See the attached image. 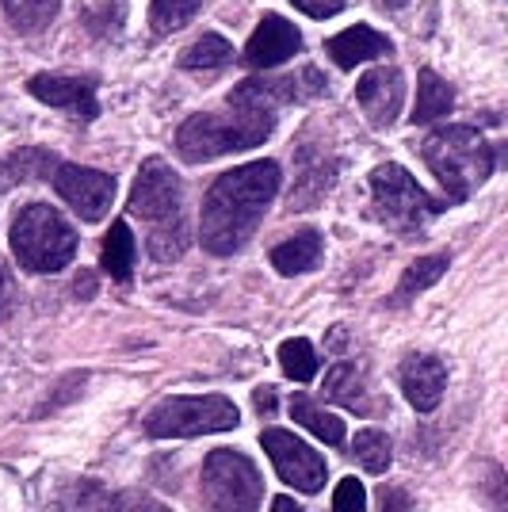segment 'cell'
Returning a JSON list of instances; mask_svg holds the SVG:
<instances>
[{
	"instance_id": "cell-17",
	"label": "cell",
	"mask_w": 508,
	"mask_h": 512,
	"mask_svg": "<svg viewBox=\"0 0 508 512\" xmlns=\"http://www.w3.org/2000/svg\"><path fill=\"white\" fill-rule=\"evenodd\" d=\"M451 107H455V92H451V85H447L436 69H421V81H417V107H413L409 119H413L417 127H428V123H436V119L451 115Z\"/></svg>"
},
{
	"instance_id": "cell-35",
	"label": "cell",
	"mask_w": 508,
	"mask_h": 512,
	"mask_svg": "<svg viewBox=\"0 0 508 512\" xmlns=\"http://www.w3.org/2000/svg\"><path fill=\"white\" fill-rule=\"evenodd\" d=\"M276 390H272V386H260V390H256V409H260V413H276Z\"/></svg>"
},
{
	"instance_id": "cell-38",
	"label": "cell",
	"mask_w": 508,
	"mask_h": 512,
	"mask_svg": "<svg viewBox=\"0 0 508 512\" xmlns=\"http://www.w3.org/2000/svg\"><path fill=\"white\" fill-rule=\"evenodd\" d=\"M375 4H379L382 12H398V8H405L409 0H375Z\"/></svg>"
},
{
	"instance_id": "cell-22",
	"label": "cell",
	"mask_w": 508,
	"mask_h": 512,
	"mask_svg": "<svg viewBox=\"0 0 508 512\" xmlns=\"http://www.w3.org/2000/svg\"><path fill=\"white\" fill-rule=\"evenodd\" d=\"M54 172V157L46 150H16L0 161V192H12L23 180H35Z\"/></svg>"
},
{
	"instance_id": "cell-24",
	"label": "cell",
	"mask_w": 508,
	"mask_h": 512,
	"mask_svg": "<svg viewBox=\"0 0 508 512\" xmlns=\"http://www.w3.org/2000/svg\"><path fill=\"white\" fill-rule=\"evenodd\" d=\"M447 264H451V256H444V253L421 256V260H413V264L405 268L402 283H398V295H394V302L402 306V302L417 299V295H421V291H428V287H432L436 279H444Z\"/></svg>"
},
{
	"instance_id": "cell-18",
	"label": "cell",
	"mask_w": 508,
	"mask_h": 512,
	"mask_svg": "<svg viewBox=\"0 0 508 512\" xmlns=\"http://www.w3.org/2000/svg\"><path fill=\"white\" fill-rule=\"evenodd\" d=\"M291 417H295L306 432H314L321 444H333V448H340V444H344V421H340L337 413L321 409L314 398L295 394V398H291Z\"/></svg>"
},
{
	"instance_id": "cell-19",
	"label": "cell",
	"mask_w": 508,
	"mask_h": 512,
	"mask_svg": "<svg viewBox=\"0 0 508 512\" xmlns=\"http://www.w3.org/2000/svg\"><path fill=\"white\" fill-rule=\"evenodd\" d=\"M325 394L340 402L344 409H352V413H375V402H367V386H363V375L360 367H352V363H337L333 367V375L325 379Z\"/></svg>"
},
{
	"instance_id": "cell-15",
	"label": "cell",
	"mask_w": 508,
	"mask_h": 512,
	"mask_svg": "<svg viewBox=\"0 0 508 512\" xmlns=\"http://www.w3.org/2000/svg\"><path fill=\"white\" fill-rule=\"evenodd\" d=\"M394 46L386 35L379 31H371V27H348V31H340L333 35L329 43H325V54L333 58L337 69H356L363 62H375V58H386Z\"/></svg>"
},
{
	"instance_id": "cell-20",
	"label": "cell",
	"mask_w": 508,
	"mask_h": 512,
	"mask_svg": "<svg viewBox=\"0 0 508 512\" xmlns=\"http://www.w3.org/2000/svg\"><path fill=\"white\" fill-rule=\"evenodd\" d=\"M321 157H310V153L298 150V184H295V195L287 199V207L298 211V207H314L321 203V195L329 192V184H333V172L337 165H325V169H314Z\"/></svg>"
},
{
	"instance_id": "cell-12",
	"label": "cell",
	"mask_w": 508,
	"mask_h": 512,
	"mask_svg": "<svg viewBox=\"0 0 508 512\" xmlns=\"http://www.w3.org/2000/svg\"><path fill=\"white\" fill-rule=\"evenodd\" d=\"M298 50H302V35H298L295 23H287L283 16H264L249 35L245 62L253 69H272V65L291 62Z\"/></svg>"
},
{
	"instance_id": "cell-34",
	"label": "cell",
	"mask_w": 508,
	"mask_h": 512,
	"mask_svg": "<svg viewBox=\"0 0 508 512\" xmlns=\"http://www.w3.org/2000/svg\"><path fill=\"white\" fill-rule=\"evenodd\" d=\"M119 512H172L169 505H161V501H153V497H123L119 501Z\"/></svg>"
},
{
	"instance_id": "cell-6",
	"label": "cell",
	"mask_w": 508,
	"mask_h": 512,
	"mask_svg": "<svg viewBox=\"0 0 508 512\" xmlns=\"http://www.w3.org/2000/svg\"><path fill=\"white\" fill-rule=\"evenodd\" d=\"M237 425H241V409L222 394L165 398L146 413V432L153 440H195L207 432H230Z\"/></svg>"
},
{
	"instance_id": "cell-23",
	"label": "cell",
	"mask_w": 508,
	"mask_h": 512,
	"mask_svg": "<svg viewBox=\"0 0 508 512\" xmlns=\"http://www.w3.org/2000/svg\"><path fill=\"white\" fill-rule=\"evenodd\" d=\"M233 58V46L222 35H203L199 43H191L180 58L184 73H222Z\"/></svg>"
},
{
	"instance_id": "cell-25",
	"label": "cell",
	"mask_w": 508,
	"mask_h": 512,
	"mask_svg": "<svg viewBox=\"0 0 508 512\" xmlns=\"http://www.w3.org/2000/svg\"><path fill=\"white\" fill-rule=\"evenodd\" d=\"M104 272L115 279H130L134 272V234L127 222H115L104 237Z\"/></svg>"
},
{
	"instance_id": "cell-10",
	"label": "cell",
	"mask_w": 508,
	"mask_h": 512,
	"mask_svg": "<svg viewBox=\"0 0 508 512\" xmlns=\"http://www.w3.org/2000/svg\"><path fill=\"white\" fill-rule=\"evenodd\" d=\"M50 184H54V192L62 195L65 203L77 211V218H85V222H100V218L111 211L115 180H111L107 172L58 161L54 172H50Z\"/></svg>"
},
{
	"instance_id": "cell-36",
	"label": "cell",
	"mask_w": 508,
	"mask_h": 512,
	"mask_svg": "<svg viewBox=\"0 0 508 512\" xmlns=\"http://www.w3.org/2000/svg\"><path fill=\"white\" fill-rule=\"evenodd\" d=\"M96 295V276L92 272H81L77 276V299H92Z\"/></svg>"
},
{
	"instance_id": "cell-27",
	"label": "cell",
	"mask_w": 508,
	"mask_h": 512,
	"mask_svg": "<svg viewBox=\"0 0 508 512\" xmlns=\"http://www.w3.org/2000/svg\"><path fill=\"white\" fill-rule=\"evenodd\" d=\"M199 4H203V0H153V4H149V27H153V35H172V31H180L184 23L195 20Z\"/></svg>"
},
{
	"instance_id": "cell-5",
	"label": "cell",
	"mask_w": 508,
	"mask_h": 512,
	"mask_svg": "<svg viewBox=\"0 0 508 512\" xmlns=\"http://www.w3.org/2000/svg\"><path fill=\"white\" fill-rule=\"evenodd\" d=\"M12 256L23 272L50 276L77 256V230L46 203H31L12 222Z\"/></svg>"
},
{
	"instance_id": "cell-7",
	"label": "cell",
	"mask_w": 508,
	"mask_h": 512,
	"mask_svg": "<svg viewBox=\"0 0 508 512\" xmlns=\"http://www.w3.org/2000/svg\"><path fill=\"white\" fill-rule=\"evenodd\" d=\"M264 497V478L249 455L218 448L203 459V501L207 512H256Z\"/></svg>"
},
{
	"instance_id": "cell-14",
	"label": "cell",
	"mask_w": 508,
	"mask_h": 512,
	"mask_svg": "<svg viewBox=\"0 0 508 512\" xmlns=\"http://www.w3.org/2000/svg\"><path fill=\"white\" fill-rule=\"evenodd\" d=\"M31 96H39L43 104L62 107V111H73L77 119H92L96 115V96H92V85L81 81V77H58V73H39L27 81Z\"/></svg>"
},
{
	"instance_id": "cell-37",
	"label": "cell",
	"mask_w": 508,
	"mask_h": 512,
	"mask_svg": "<svg viewBox=\"0 0 508 512\" xmlns=\"http://www.w3.org/2000/svg\"><path fill=\"white\" fill-rule=\"evenodd\" d=\"M272 512H302V505H295L287 493H279L276 501H272Z\"/></svg>"
},
{
	"instance_id": "cell-2",
	"label": "cell",
	"mask_w": 508,
	"mask_h": 512,
	"mask_svg": "<svg viewBox=\"0 0 508 512\" xmlns=\"http://www.w3.org/2000/svg\"><path fill=\"white\" fill-rule=\"evenodd\" d=\"M130 214L146 226L149 256L172 264L188 249V218H184V184L180 176L161 161L149 157L138 169V180L130 188Z\"/></svg>"
},
{
	"instance_id": "cell-30",
	"label": "cell",
	"mask_w": 508,
	"mask_h": 512,
	"mask_svg": "<svg viewBox=\"0 0 508 512\" xmlns=\"http://www.w3.org/2000/svg\"><path fill=\"white\" fill-rule=\"evenodd\" d=\"M333 512H367V493L360 478H344L333 493Z\"/></svg>"
},
{
	"instance_id": "cell-13",
	"label": "cell",
	"mask_w": 508,
	"mask_h": 512,
	"mask_svg": "<svg viewBox=\"0 0 508 512\" xmlns=\"http://www.w3.org/2000/svg\"><path fill=\"white\" fill-rule=\"evenodd\" d=\"M447 386V371L444 363L428 352H413L402 360V394L409 398V406L421 409V413H432L440 406Z\"/></svg>"
},
{
	"instance_id": "cell-4",
	"label": "cell",
	"mask_w": 508,
	"mask_h": 512,
	"mask_svg": "<svg viewBox=\"0 0 508 512\" xmlns=\"http://www.w3.org/2000/svg\"><path fill=\"white\" fill-rule=\"evenodd\" d=\"M276 115H256L245 107H226V115H191L184 127L176 130V153L188 165H203L222 153L256 150L272 138Z\"/></svg>"
},
{
	"instance_id": "cell-33",
	"label": "cell",
	"mask_w": 508,
	"mask_h": 512,
	"mask_svg": "<svg viewBox=\"0 0 508 512\" xmlns=\"http://www.w3.org/2000/svg\"><path fill=\"white\" fill-rule=\"evenodd\" d=\"M12 306H16V279L8 268H0V321L12 314Z\"/></svg>"
},
{
	"instance_id": "cell-16",
	"label": "cell",
	"mask_w": 508,
	"mask_h": 512,
	"mask_svg": "<svg viewBox=\"0 0 508 512\" xmlns=\"http://www.w3.org/2000/svg\"><path fill=\"white\" fill-rule=\"evenodd\" d=\"M321 264V234L318 230H302V234L287 237L283 245L272 249V268L279 276H302L314 272Z\"/></svg>"
},
{
	"instance_id": "cell-31",
	"label": "cell",
	"mask_w": 508,
	"mask_h": 512,
	"mask_svg": "<svg viewBox=\"0 0 508 512\" xmlns=\"http://www.w3.org/2000/svg\"><path fill=\"white\" fill-rule=\"evenodd\" d=\"M291 4H295L298 12H306L310 20H329V16H337L348 0H291Z\"/></svg>"
},
{
	"instance_id": "cell-32",
	"label": "cell",
	"mask_w": 508,
	"mask_h": 512,
	"mask_svg": "<svg viewBox=\"0 0 508 512\" xmlns=\"http://www.w3.org/2000/svg\"><path fill=\"white\" fill-rule=\"evenodd\" d=\"M379 512H417V509H413V497L405 490L386 486V490H379Z\"/></svg>"
},
{
	"instance_id": "cell-8",
	"label": "cell",
	"mask_w": 508,
	"mask_h": 512,
	"mask_svg": "<svg viewBox=\"0 0 508 512\" xmlns=\"http://www.w3.org/2000/svg\"><path fill=\"white\" fill-rule=\"evenodd\" d=\"M371 203H375V214L398 234H417L428 218L440 214V203L402 165H379L371 172Z\"/></svg>"
},
{
	"instance_id": "cell-9",
	"label": "cell",
	"mask_w": 508,
	"mask_h": 512,
	"mask_svg": "<svg viewBox=\"0 0 508 512\" xmlns=\"http://www.w3.org/2000/svg\"><path fill=\"white\" fill-rule=\"evenodd\" d=\"M260 444H264V451L272 455L276 474L291 486V490L318 493L321 486H325V478H329L325 459H321L310 444H302L295 432H287V428H268V432L260 436Z\"/></svg>"
},
{
	"instance_id": "cell-11",
	"label": "cell",
	"mask_w": 508,
	"mask_h": 512,
	"mask_svg": "<svg viewBox=\"0 0 508 512\" xmlns=\"http://www.w3.org/2000/svg\"><path fill=\"white\" fill-rule=\"evenodd\" d=\"M356 100H360L363 115L371 127H394V119L402 115V100H405V85L402 73L394 65H379L371 73H363V81L356 85Z\"/></svg>"
},
{
	"instance_id": "cell-1",
	"label": "cell",
	"mask_w": 508,
	"mask_h": 512,
	"mask_svg": "<svg viewBox=\"0 0 508 512\" xmlns=\"http://www.w3.org/2000/svg\"><path fill=\"white\" fill-rule=\"evenodd\" d=\"M276 195V161H249L241 169L222 172L211 184V192L203 195V222H199L203 249L211 256H233L237 249H245Z\"/></svg>"
},
{
	"instance_id": "cell-21",
	"label": "cell",
	"mask_w": 508,
	"mask_h": 512,
	"mask_svg": "<svg viewBox=\"0 0 508 512\" xmlns=\"http://www.w3.org/2000/svg\"><path fill=\"white\" fill-rule=\"evenodd\" d=\"M4 4V16L8 23L20 31V35H39L50 23L58 20V8L62 0H0Z\"/></svg>"
},
{
	"instance_id": "cell-28",
	"label": "cell",
	"mask_w": 508,
	"mask_h": 512,
	"mask_svg": "<svg viewBox=\"0 0 508 512\" xmlns=\"http://www.w3.org/2000/svg\"><path fill=\"white\" fill-rule=\"evenodd\" d=\"M352 451H356V459H360V467L367 470V474H382V470L390 467V436L379 432V428L356 432Z\"/></svg>"
},
{
	"instance_id": "cell-3",
	"label": "cell",
	"mask_w": 508,
	"mask_h": 512,
	"mask_svg": "<svg viewBox=\"0 0 508 512\" xmlns=\"http://www.w3.org/2000/svg\"><path fill=\"white\" fill-rule=\"evenodd\" d=\"M424 161L432 176L447 188V195L455 203H463L470 195L486 184L493 169H497V157L493 146L486 142V134L474 127H440L424 138Z\"/></svg>"
},
{
	"instance_id": "cell-26",
	"label": "cell",
	"mask_w": 508,
	"mask_h": 512,
	"mask_svg": "<svg viewBox=\"0 0 508 512\" xmlns=\"http://www.w3.org/2000/svg\"><path fill=\"white\" fill-rule=\"evenodd\" d=\"M279 367H283V375H287V379H295V383H310V379L318 375V352H314V344L302 341V337L283 341L279 344Z\"/></svg>"
},
{
	"instance_id": "cell-29",
	"label": "cell",
	"mask_w": 508,
	"mask_h": 512,
	"mask_svg": "<svg viewBox=\"0 0 508 512\" xmlns=\"http://www.w3.org/2000/svg\"><path fill=\"white\" fill-rule=\"evenodd\" d=\"M478 493H482V505L489 512H508V474L489 459L478 474Z\"/></svg>"
}]
</instances>
